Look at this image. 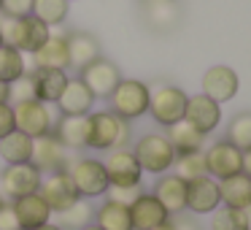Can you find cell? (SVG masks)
Returning <instances> with one entry per match:
<instances>
[{
	"label": "cell",
	"instance_id": "6da1fadb",
	"mask_svg": "<svg viewBox=\"0 0 251 230\" xmlns=\"http://www.w3.org/2000/svg\"><path fill=\"white\" fill-rule=\"evenodd\" d=\"M51 35V30L44 22L30 14V17H3L0 19V38L11 49L22 55H33L41 44Z\"/></svg>",
	"mask_w": 251,
	"mask_h": 230
},
{
	"label": "cell",
	"instance_id": "7a4b0ae2",
	"mask_svg": "<svg viewBox=\"0 0 251 230\" xmlns=\"http://www.w3.org/2000/svg\"><path fill=\"white\" fill-rule=\"evenodd\" d=\"M130 141V122L122 119L114 111L89 114V138L87 146L92 149H122Z\"/></svg>",
	"mask_w": 251,
	"mask_h": 230
},
{
	"label": "cell",
	"instance_id": "3957f363",
	"mask_svg": "<svg viewBox=\"0 0 251 230\" xmlns=\"http://www.w3.org/2000/svg\"><path fill=\"white\" fill-rule=\"evenodd\" d=\"M186 98L189 95L181 87H176V84H157L154 89H149V111L146 114H151V119L157 125L170 127L184 119Z\"/></svg>",
	"mask_w": 251,
	"mask_h": 230
},
{
	"label": "cell",
	"instance_id": "277c9868",
	"mask_svg": "<svg viewBox=\"0 0 251 230\" xmlns=\"http://www.w3.org/2000/svg\"><path fill=\"white\" fill-rule=\"evenodd\" d=\"M108 100H111V111L114 114L132 122L149 111V87L143 82H138V79H122Z\"/></svg>",
	"mask_w": 251,
	"mask_h": 230
},
{
	"label": "cell",
	"instance_id": "5b68a950",
	"mask_svg": "<svg viewBox=\"0 0 251 230\" xmlns=\"http://www.w3.org/2000/svg\"><path fill=\"white\" fill-rule=\"evenodd\" d=\"M132 154H135L141 171H149V173H165V171L173 168L176 160V149L170 146L168 136H159V133H146L135 144Z\"/></svg>",
	"mask_w": 251,
	"mask_h": 230
},
{
	"label": "cell",
	"instance_id": "8992f818",
	"mask_svg": "<svg viewBox=\"0 0 251 230\" xmlns=\"http://www.w3.org/2000/svg\"><path fill=\"white\" fill-rule=\"evenodd\" d=\"M14 109V125L17 130H22L25 136L38 138V136H49L54 130V114H51L49 103H41V100H22V103H11Z\"/></svg>",
	"mask_w": 251,
	"mask_h": 230
},
{
	"label": "cell",
	"instance_id": "52a82bcc",
	"mask_svg": "<svg viewBox=\"0 0 251 230\" xmlns=\"http://www.w3.org/2000/svg\"><path fill=\"white\" fill-rule=\"evenodd\" d=\"M65 171H68V176H71L73 187H76L78 198L105 195V190L111 187L108 173H105V165L100 163V160L84 157V160H76L73 165H68Z\"/></svg>",
	"mask_w": 251,
	"mask_h": 230
},
{
	"label": "cell",
	"instance_id": "ba28073f",
	"mask_svg": "<svg viewBox=\"0 0 251 230\" xmlns=\"http://www.w3.org/2000/svg\"><path fill=\"white\" fill-rule=\"evenodd\" d=\"M205 154V171L211 179H227L243 171V152L238 146H232L229 141H216L211 144V149Z\"/></svg>",
	"mask_w": 251,
	"mask_h": 230
},
{
	"label": "cell",
	"instance_id": "9c48e42d",
	"mask_svg": "<svg viewBox=\"0 0 251 230\" xmlns=\"http://www.w3.org/2000/svg\"><path fill=\"white\" fill-rule=\"evenodd\" d=\"M81 82L84 87L92 92V98H111V92L116 89V84L122 82L119 76V68L114 65L111 60H105V57H98L95 62H89L87 68H81Z\"/></svg>",
	"mask_w": 251,
	"mask_h": 230
},
{
	"label": "cell",
	"instance_id": "30bf717a",
	"mask_svg": "<svg viewBox=\"0 0 251 230\" xmlns=\"http://www.w3.org/2000/svg\"><path fill=\"white\" fill-rule=\"evenodd\" d=\"M38 195L49 203L51 214L65 211L68 206H73V203L78 201V192H76V187H73L68 171H54V173H49V179H41Z\"/></svg>",
	"mask_w": 251,
	"mask_h": 230
},
{
	"label": "cell",
	"instance_id": "8fae6325",
	"mask_svg": "<svg viewBox=\"0 0 251 230\" xmlns=\"http://www.w3.org/2000/svg\"><path fill=\"white\" fill-rule=\"evenodd\" d=\"M41 171L35 168L33 163H19V165H8L0 176V184H3V192L8 198H25V195H33L38 192L41 187Z\"/></svg>",
	"mask_w": 251,
	"mask_h": 230
},
{
	"label": "cell",
	"instance_id": "7c38bea8",
	"mask_svg": "<svg viewBox=\"0 0 251 230\" xmlns=\"http://www.w3.org/2000/svg\"><path fill=\"white\" fill-rule=\"evenodd\" d=\"M238 87H240L238 73L227 65H213V68H208L205 76H202V95L216 100L219 106L232 100L235 95H238Z\"/></svg>",
	"mask_w": 251,
	"mask_h": 230
},
{
	"label": "cell",
	"instance_id": "4fadbf2b",
	"mask_svg": "<svg viewBox=\"0 0 251 230\" xmlns=\"http://www.w3.org/2000/svg\"><path fill=\"white\" fill-rule=\"evenodd\" d=\"M184 119L189 122L195 130H200L202 136L213 133L219 127V119H222V106L216 100L205 98V95H192L186 98V109H184Z\"/></svg>",
	"mask_w": 251,
	"mask_h": 230
},
{
	"label": "cell",
	"instance_id": "5bb4252c",
	"mask_svg": "<svg viewBox=\"0 0 251 230\" xmlns=\"http://www.w3.org/2000/svg\"><path fill=\"white\" fill-rule=\"evenodd\" d=\"M105 173H108V181L114 187H130V184H141V165H138L135 154L130 149H114L105 160Z\"/></svg>",
	"mask_w": 251,
	"mask_h": 230
},
{
	"label": "cell",
	"instance_id": "9a60e30c",
	"mask_svg": "<svg viewBox=\"0 0 251 230\" xmlns=\"http://www.w3.org/2000/svg\"><path fill=\"white\" fill-rule=\"evenodd\" d=\"M222 198H219V181L211 176H197V179L186 181V208L195 214H211L219 208Z\"/></svg>",
	"mask_w": 251,
	"mask_h": 230
},
{
	"label": "cell",
	"instance_id": "2e32d148",
	"mask_svg": "<svg viewBox=\"0 0 251 230\" xmlns=\"http://www.w3.org/2000/svg\"><path fill=\"white\" fill-rule=\"evenodd\" d=\"M30 62L35 68H49V71H68L71 68V55H68V35L51 33L38 49L30 55Z\"/></svg>",
	"mask_w": 251,
	"mask_h": 230
},
{
	"label": "cell",
	"instance_id": "e0dca14e",
	"mask_svg": "<svg viewBox=\"0 0 251 230\" xmlns=\"http://www.w3.org/2000/svg\"><path fill=\"white\" fill-rule=\"evenodd\" d=\"M30 163H33L38 171H49V173H54V171H65L68 168L65 165V146L57 141L54 133L33 138V154H30Z\"/></svg>",
	"mask_w": 251,
	"mask_h": 230
},
{
	"label": "cell",
	"instance_id": "ac0fdd59",
	"mask_svg": "<svg viewBox=\"0 0 251 230\" xmlns=\"http://www.w3.org/2000/svg\"><path fill=\"white\" fill-rule=\"evenodd\" d=\"M11 206H14V211H17V219H19V225H22V230H35V228H41V225H46L51 219L49 203H46L38 192L17 198Z\"/></svg>",
	"mask_w": 251,
	"mask_h": 230
},
{
	"label": "cell",
	"instance_id": "d6986e66",
	"mask_svg": "<svg viewBox=\"0 0 251 230\" xmlns=\"http://www.w3.org/2000/svg\"><path fill=\"white\" fill-rule=\"evenodd\" d=\"M92 92H89L87 87H84L81 79H68L65 89H62V95L57 98V109L62 111L65 116H81V114H89L92 111Z\"/></svg>",
	"mask_w": 251,
	"mask_h": 230
},
{
	"label": "cell",
	"instance_id": "ffe728a7",
	"mask_svg": "<svg viewBox=\"0 0 251 230\" xmlns=\"http://www.w3.org/2000/svg\"><path fill=\"white\" fill-rule=\"evenodd\" d=\"M51 133H54L57 141L65 149H84L87 146V138H89V114H81V116L62 114L54 122V130Z\"/></svg>",
	"mask_w": 251,
	"mask_h": 230
},
{
	"label": "cell",
	"instance_id": "44dd1931",
	"mask_svg": "<svg viewBox=\"0 0 251 230\" xmlns=\"http://www.w3.org/2000/svg\"><path fill=\"white\" fill-rule=\"evenodd\" d=\"M30 79H33L35 100L49 103V106L57 103V98L62 95V89L68 84L65 71H49V68H35V71H30Z\"/></svg>",
	"mask_w": 251,
	"mask_h": 230
},
{
	"label": "cell",
	"instance_id": "7402d4cb",
	"mask_svg": "<svg viewBox=\"0 0 251 230\" xmlns=\"http://www.w3.org/2000/svg\"><path fill=\"white\" fill-rule=\"evenodd\" d=\"M168 217L170 214L162 208V203L154 195H146V192L130 206L132 230H151V228H157V225H162Z\"/></svg>",
	"mask_w": 251,
	"mask_h": 230
},
{
	"label": "cell",
	"instance_id": "603a6c76",
	"mask_svg": "<svg viewBox=\"0 0 251 230\" xmlns=\"http://www.w3.org/2000/svg\"><path fill=\"white\" fill-rule=\"evenodd\" d=\"M151 195L162 203V208L168 214H181L186 208V181L178 179L176 173H168L157 181Z\"/></svg>",
	"mask_w": 251,
	"mask_h": 230
},
{
	"label": "cell",
	"instance_id": "cb8c5ba5",
	"mask_svg": "<svg viewBox=\"0 0 251 230\" xmlns=\"http://www.w3.org/2000/svg\"><path fill=\"white\" fill-rule=\"evenodd\" d=\"M219 198H222L224 206L229 208H246L251 203V179L240 171L235 176L219 181Z\"/></svg>",
	"mask_w": 251,
	"mask_h": 230
},
{
	"label": "cell",
	"instance_id": "d4e9b609",
	"mask_svg": "<svg viewBox=\"0 0 251 230\" xmlns=\"http://www.w3.org/2000/svg\"><path fill=\"white\" fill-rule=\"evenodd\" d=\"M68 55H71V65L81 71L100 57V41L89 33H81V30L71 33L68 35Z\"/></svg>",
	"mask_w": 251,
	"mask_h": 230
},
{
	"label": "cell",
	"instance_id": "484cf974",
	"mask_svg": "<svg viewBox=\"0 0 251 230\" xmlns=\"http://www.w3.org/2000/svg\"><path fill=\"white\" fill-rule=\"evenodd\" d=\"M168 141L176 149V154H186V152H200L205 136L200 130H195L186 119H181V122L168 127Z\"/></svg>",
	"mask_w": 251,
	"mask_h": 230
},
{
	"label": "cell",
	"instance_id": "4316f807",
	"mask_svg": "<svg viewBox=\"0 0 251 230\" xmlns=\"http://www.w3.org/2000/svg\"><path fill=\"white\" fill-rule=\"evenodd\" d=\"M30 154H33V138L25 136L22 130H11L6 138H0V157L8 165L30 163Z\"/></svg>",
	"mask_w": 251,
	"mask_h": 230
},
{
	"label": "cell",
	"instance_id": "83f0119b",
	"mask_svg": "<svg viewBox=\"0 0 251 230\" xmlns=\"http://www.w3.org/2000/svg\"><path fill=\"white\" fill-rule=\"evenodd\" d=\"M100 230H132V219H130V208L119 206V203H103V206L95 211Z\"/></svg>",
	"mask_w": 251,
	"mask_h": 230
},
{
	"label": "cell",
	"instance_id": "f1b7e54d",
	"mask_svg": "<svg viewBox=\"0 0 251 230\" xmlns=\"http://www.w3.org/2000/svg\"><path fill=\"white\" fill-rule=\"evenodd\" d=\"M25 73H27V60H25L22 52L11 49V46H0V82H17V79H22Z\"/></svg>",
	"mask_w": 251,
	"mask_h": 230
},
{
	"label": "cell",
	"instance_id": "f546056e",
	"mask_svg": "<svg viewBox=\"0 0 251 230\" xmlns=\"http://www.w3.org/2000/svg\"><path fill=\"white\" fill-rule=\"evenodd\" d=\"M68 8H71L68 0H33V17L38 22H44L46 28H54V25L65 22Z\"/></svg>",
	"mask_w": 251,
	"mask_h": 230
},
{
	"label": "cell",
	"instance_id": "4dcf8cb0",
	"mask_svg": "<svg viewBox=\"0 0 251 230\" xmlns=\"http://www.w3.org/2000/svg\"><path fill=\"white\" fill-rule=\"evenodd\" d=\"M60 217V228L65 230V228H71V230H81V228H87V225H92V217H95V211H92V206H89V201H84V198H78L73 206H68L65 211H60L57 214Z\"/></svg>",
	"mask_w": 251,
	"mask_h": 230
},
{
	"label": "cell",
	"instance_id": "1f68e13d",
	"mask_svg": "<svg viewBox=\"0 0 251 230\" xmlns=\"http://www.w3.org/2000/svg\"><path fill=\"white\" fill-rule=\"evenodd\" d=\"M173 165H176V176H178V179H184V181H192V179H197V176H205V173H208V171H205V154H202V149H200V152L176 154Z\"/></svg>",
	"mask_w": 251,
	"mask_h": 230
},
{
	"label": "cell",
	"instance_id": "d6a6232c",
	"mask_svg": "<svg viewBox=\"0 0 251 230\" xmlns=\"http://www.w3.org/2000/svg\"><path fill=\"white\" fill-rule=\"evenodd\" d=\"M178 19V8L173 0H149V22L157 30H170Z\"/></svg>",
	"mask_w": 251,
	"mask_h": 230
},
{
	"label": "cell",
	"instance_id": "836d02e7",
	"mask_svg": "<svg viewBox=\"0 0 251 230\" xmlns=\"http://www.w3.org/2000/svg\"><path fill=\"white\" fill-rule=\"evenodd\" d=\"M227 141L232 144V146H238L240 152L251 149V114H249V111H240V114L229 122Z\"/></svg>",
	"mask_w": 251,
	"mask_h": 230
},
{
	"label": "cell",
	"instance_id": "e575fe53",
	"mask_svg": "<svg viewBox=\"0 0 251 230\" xmlns=\"http://www.w3.org/2000/svg\"><path fill=\"white\" fill-rule=\"evenodd\" d=\"M211 230H249L246 225V217H243V208H216L211 211Z\"/></svg>",
	"mask_w": 251,
	"mask_h": 230
},
{
	"label": "cell",
	"instance_id": "d590c367",
	"mask_svg": "<svg viewBox=\"0 0 251 230\" xmlns=\"http://www.w3.org/2000/svg\"><path fill=\"white\" fill-rule=\"evenodd\" d=\"M105 195H108L111 203H119V206L130 208L132 203L143 195V190H141V184H130V187H114V184H111L108 190H105Z\"/></svg>",
	"mask_w": 251,
	"mask_h": 230
},
{
	"label": "cell",
	"instance_id": "8d00e7d4",
	"mask_svg": "<svg viewBox=\"0 0 251 230\" xmlns=\"http://www.w3.org/2000/svg\"><path fill=\"white\" fill-rule=\"evenodd\" d=\"M33 98H35V89L30 73H25L22 79L8 84V103H22V100H33Z\"/></svg>",
	"mask_w": 251,
	"mask_h": 230
},
{
	"label": "cell",
	"instance_id": "74e56055",
	"mask_svg": "<svg viewBox=\"0 0 251 230\" xmlns=\"http://www.w3.org/2000/svg\"><path fill=\"white\" fill-rule=\"evenodd\" d=\"M33 0H3V17H30Z\"/></svg>",
	"mask_w": 251,
	"mask_h": 230
},
{
	"label": "cell",
	"instance_id": "f35d334b",
	"mask_svg": "<svg viewBox=\"0 0 251 230\" xmlns=\"http://www.w3.org/2000/svg\"><path fill=\"white\" fill-rule=\"evenodd\" d=\"M0 230H22L14 206H11V203H6V201L0 203Z\"/></svg>",
	"mask_w": 251,
	"mask_h": 230
},
{
	"label": "cell",
	"instance_id": "ab89813d",
	"mask_svg": "<svg viewBox=\"0 0 251 230\" xmlns=\"http://www.w3.org/2000/svg\"><path fill=\"white\" fill-rule=\"evenodd\" d=\"M11 130H17V125H14V109H11V103H0V138H6Z\"/></svg>",
	"mask_w": 251,
	"mask_h": 230
},
{
	"label": "cell",
	"instance_id": "60d3db41",
	"mask_svg": "<svg viewBox=\"0 0 251 230\" xmlns=\"http://www.w3.org/2000/svg\"><path fill=\"white\" fill-rule=\"evenodd\" d=\"M243 173L251 179V149H246V152H243Z\"/></svg>",
	"mask_w": 251,
	"mask_h": 230
},
{
	"label": "cell",
	"instance_id": "b9f144b4",
	"mask_svg": "<svg viewBox=\"0 0 251 230\" xmlns=\"http://www.w3.org/2000/svg\"><path fill=\"white\" fill-rule=\"evenodd\" d=\"M176 228H178V230H197L195 222H189V219H178V222H176Z\"/></svg>",
	"mask_w": 251,
	"mask_h": 230
},
{
	"label": "cell",
	"instance_id": "7bdbcfd3",
	"mask_svg": "<svg viewBox=\"0 0 251 230\" xmlns=\"http://www.w3.org/2000/svg\"><path fill=\"white\" fill-rule=\"evenodd\" d=\"M0 103H8V84L0 82Z\"/></svg>",
	"mask_w": 251,
	"mask_h": 230
},
{
	"label": "cell",
	"instance_id": "ee69618b",
	"mask_svg": "<svg viewBox=\"0 0 251 230\" xmlns=\"http://www.w3.org/2000/svg\"><path fill=\"white\" fill-rule=\"evenodd\" d=\"M151 230H178V228H176V222H170V219H165L162 225H157V228H151Z\"/></svg>",
	"mask_w": 251,
	"mask_h": 230
},
{
	"label": "cell",
	"instance_id": "f6af8a7d",
	"mask_svg": "<svg viewBox=\"0 0 251 230\" xmlns=\"http://www.w3.org/2000/svg\"><path fill=\"white\" fill-rule=\"evenodd\" d=\"M243 217H246V225H249V230H251V203L243 208Z\"/></svg>",
	"mask_w": 251,
	"mask_h": 230
},
{
	"label": "cell",
	"instance_id": "bcb514c9",
	"mask_svg": "<svg viewBox=\"0 0 251 230\" xmlns=\"http://www.w3.org/2000/svg\"><path fill=\"white\" fill-rule=\"evenodd\" d=\"M35 230H62L60 225H51V222H46V225H41V228H35Z\"/></svg>",
	"mask_w": 251,
	"mask_h": 230
},
{
	"label": "cell",
	"instance_id": "7dc6e473",
	"mask_svg": "<svg viewBox=\"0 0 251 230\" xmlns=\"http://www.w3.org/2000/svg\"><path fill=\"white\" fill-rule=\"evenodd\" d=\"M81 230H100L98 225H87V228H81Z\"/></svg>",
	"mask_w": 251,
	"mask_h": 230
},
{
	"label": "cell",
	"instance_id": "c3c4849f",
	"mask_svg": "<svg viewBox=\"0 0 251 230\" xmlns=\"http://www.w3.org/2000/svg\"><path fill=\"white\" fill-rule=\"evenodd\" d=\"M0 14H3V0H0Z\"/></svg>",
	"mask_w": 251,
	"mask_h": 230
},
{
	"label": "cell",
	"instance_id": "681fc988",
	"mask_svg": "<svg viewBox=\"0 0 251 230\" xmlns=\"http://www.w3.org/2000/svg\"><path fill=\"white\" fill-rule=\"evenodd\" d=\"M0 203H3V192H0Z\"/></svg>",
	"mask_w": 251,
	"mask_h": 230
},
{
	"label": "cell",
	"instance_id": "f907efd6",
	"mask_svg": "<svg viewBox=\"0 0 251 230\" xmlns=\"http://www.w3.org/2000/svg\"><path fill=\"white\" fill-rule=\"evenodd\" d=\"M0 46H3V38H0Z\"/></svg>",
	"mask_w": 251,
	"mask_h": 230
},
{
	"label": "cell",
	"instance_id": "816d5d0a",
	"mask_svg": "<svg viewBox=\"0 0 251 230\" xmlns=\"http://www.w3.org/2000/svg\"><path fill=\"white\" fill-rule=\"evenodd\" d=\"M68 3H71V0H68Z\"/></svg>",
	"mask_w": 251,
	"mask_h": 230
}]
</instances>
